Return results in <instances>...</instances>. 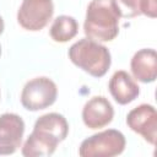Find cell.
Returning a JSON list of instances; mask_svg holds the SVG:
<instances>
[{"label": "cell", "mask_w": 157, "mask_h": 157, "mask_svg": "<svg viewBox=\"0 0 157 157\" xmlns=\"http://www.w3.org/2000/svg\"><path fill=\"white\" fill-rule=\"evenodd\" d=\"M67 134L69 124L64 115L59 113L44 114L36 120L33 131L23 144L21 152L26 157L50 156Z\"/></svg>", "instance_id": "obj_1"}, {"label": "cell", "mask_w": 157, "mask_h": 157, "mask_svg": "<svg viewBox=\"0 0 157 157\" xmlns=\"http://www.w3.org/2000/svg\"><path fill=\"white\" fill-rule=\"evenodd\" d=\"M119 20L114 0H92L86 11L85 34L96 42H110L119 33Z\"/></svg>", "instance_id": "obj_2"}, {"label": "cell", "mask_w": 157, "mask_h": 157, "mask_svg": "<svg viewBox=\"0 0 157 157\" xmlns=\"http://www.w3.org/2000/svg\"><path fill=\"white\" fill-rule=\"evenodd\" d=\"M69 59L93 77L104 76L112 64L108 48L90 38H82L74 43L69 49Z\"/></svg>", "instance_id": "obj_3"}, {"label": "cell", "mask_w": 157, "mask_h": 157, "mask_svg": "<svg viewBox=\"0 0 157 157\" xmlns=\"http://www.w3.org/2000/svg\"><path fill=\"white\" fill-rule=\"evenodd\" d=\"M125 136L115 129H108L85 139L78 148L81 157H113L125 150Z\"/></svg>", "instance_id": "obj_4"}, {"label": "cell", "mask_w": 157, "mask_h": 157, "mask_svg": "<svg viewBox=\"0 0 157 157\" xmlns=\"http://www.w3.org/2000/svg\"><path fill=\"white\" fill-rule=\"evenodd\" d=\"M58 87L49 77H36L29 80L22 88L21 103L27 110H40L50 107L56 101Z\"/></svg>", "instance_id": "obj_5"}, {"label": "cell", "mask_w": 157, "mask_h": 157, "mask_svg": "<svg viewBox=\"0 0 157 157\" xmlns=\"http://www.w3.org/2000/svg\"><path fill=\"white\" fill-rule=\"evenodd\" d=\"M53 13L52 0H23L17 11V21L27 31H40L52 20Z\"/></svg>", "instance_id": "obj_6"}, {"label": "cell", "mask_w": 157, "mask_h": 157, "mask_svg": "<svg viewBox=\"0 0 157 157\" xmlns=\"http://www.w3.org/2000/svg\"><path fill=\"white\" fill-rule=\"evenodd\" d=\"M128 126L140 134L151 145L156 144L157 137V112L151 104H140L131 109L126 115Z\"/></svg>", "instance_id": "obj_7"}, {"label": "cell", "mask_w": 157, "mask_h": 157, "mask_svg": "<svg viewBox=\"0 0 157 157\" xmlns=\"http://www.w3.org/2000/svg\"><path fill=\"white\" fill-rule=\"evenodd\" d=\"M25 121L13 113L0 115V155H12L21 146Z\"/></svg>", "instance_id": "obj_8"}, {"label": "cell", "mask_w": 157, "mask_h": 157, "mask_svg": "<svg viewBox=\"0 0 157 157\" xmlns=\"http://www.w3.org/2000/svg\"><path fill=\"white\" fill-rule=\"evenodd\" d=\"M113 105L103 96L92 97L82 108L83 124L90 129H101L107 126L113 120Z\"/></svg>", "instance_id": "obj_9"}, {"label": "cell", "mask_w": 157, "mask_h": 157, "mask_svg": "<svg viewBox=\"0 0 157 157\" xmlns=\"http://www.w3.org/2000/svg\"><path fill=\"white\" fill-rule=\"evenodd\" d=\"M109 92L117 103L124 105L131 103L140 94V87L135 80L124 70L115 71L108 83Z\"/></svg>", "instance_id": "obj_10"}, {"label": "cell", "mask_w": 157, "mask_h": 157, "mask_svg": "<svg viewBox=\"0 0 157 157\" xmlns=\"http://www.w3.org/2000/svg\"><path fill=\"white\" fill-rule=\"evenodd\" d=\"M130 69L134 77L144 83L153 82L157 77V54L155 49H140L134 54L130 61Z\"/></svg>", "instance_id": "obj_11"}, {"label": "cell", "mask_w": 157, "mask_h": 157, "mask_svg": "<svg viewBox=\"0 0 157 157\" xmlns=\"http://www.w3.org/2000/svg\"><path fill=\"white\" fill-rule=\"evenodd\" d=\"M78 32V23L72 16L61 15L58 16L52 27H50V37L54 42L65 43L72 39Z\"/></svg>", "instance_id": "obj_12"}, {"label": "cell", "mask_w": 157, "mask_h": 157, "mask_svg": "<svg viewBox=\"0 0 157 157\" xmlns=\"http://www.w3.org/2000/svg\"><path fill=\"white\" fill-rule=\"evenodd\" d=\"M120 17L131 18L142 13V0H114Z\"/></svg>", "instance_id": "obj_13"}, {"label": "cell", "mask_w": 157, "mask_h": 157, "mask_svg": "<svg viewBox=\"0 0 157 157\" xmlns=\"http://www.w3.org/2000/svg\"><path fill=\"white\" fill-rule=\"evenodd\" d=\"M156 11H157V5L156 0H142V13L155 18L156 17Z\"/></svg>", "instance_id": "obj_14"}, {"label": "cell", "mask_w": 157, "mask_h": 157, "mask_svg": "<svg viewBox=\"0 0 157 157\" xmlns=\"http://www.w3.org/2000/svg\"><path fill=\"white\" fill-rule=\"evenodd\" d=\"M4 28H5V25H4V20H2V17L0 16V34L4 32Z\"/></svg>", "instance_id": "obj_15"}, {"label": "cell", "mask_w": 157, "mask_h": 157, "mask_svg": "<svg viewBox=\"0 0 157 157\" xmlns=\"http://www.w3.org/2000/svg\"><path fill=\"white\" fill-rule=\"evenodd\" d=\"M0 55H1V47H0Z\"/></svg>", "instance_id": "obj_16"}]
</instances>
